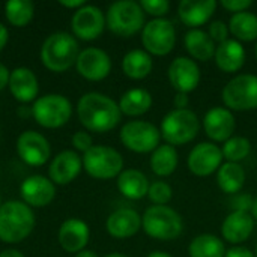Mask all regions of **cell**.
I'll list each match as a JSON object with an SVG mask.
<instances>
[{
  "label": "cell",
  "instance_id": "cell-1",
  "mask_svg": "<svg viewBox=\"0 0 257 257\" xmlns=\"http://www.w3.org/2000/svg\"><path fill=\"white\" fill-rule=\"evenodd\" d=\"M78 119L92 133H107L120 122L122 111L110 96L99 92L83 95L77 105Z\"/></svg>",
  "mask_w": 257,
  "mask_h": 257
},
{
  "label": "cell",
  "instance_id": "cell-2",
  "mask_svg": "<svg viewBox=\"0 0 257 257\" xmlns=\"http://www.w3.org/2000/svg\"><path fill=\"white\" fill-rule=\"evenodd\" d=\"M35 229V215L29 205L9 200L0 206V241L18 244Z\"/></svg>",
  "mask_w": 257,
  "mask_h": 257
},
{
  "label": "cell",
  "instance_id": "cell-3",
  "mask_svg": "<svg viewBox=\"0 0 257 257\" xmlns=\"http://www.w3.org/2000/svg\"><path fill=\"white\" fill-rule=\"evenodd\" d=\"M78 54V42L68 32L51 33L41 48V60L44 66L53 72L68 71L77 62Z\"/></svg>",
  "mask_w": 257,
  "mask_h": 257
},
{
  "label": "cell",
  "instance_id": "cell-4",
  "mask_svg": "<svg viewBox=\"0 0 257 257\" xmlns=\"http://www.w3.org/2000/svg\"><path fill=\"white\" fill-rule=\"evenodd\" d=\"M142 227L145 233L158 241L176 239L184 229L182 217L169 206H151L142 217Z\"/></svg>",
  "mask_w": 257,
  "mask_h": 257
},
{
  "label": "cell",
  "instance_id": "cell-5",
  "mask_svg": "<svg viewBox=\"0 0 257 257\" xmlns=\"http://www.w3.org/2000/svg\"><path fill=\"white\" fill-rule=\"evenodd\" d=\"M105 24L117 36L130 38L145 27V11L134 0H119L108 6Z\"/></svg>",
  "mask_w": 257,
  "mask_h": 257
},
{
  "label": "cell",
  "instance_id": "cell-6",
  "mask_svg": "<svg viewBox=\"0 0 257 257\" xmlns=\"http://www.w3.org/2000/svg\"><path fill=\"white\" fill-rule=\"evenodd\" d=\"M200 128L199 117L194 111L185 110H172L169 111L161 122V137L170 146H182L196 139Z\"/></svg>",
  "mask_w": 257,
  "mask_h": 257
},
{
  "label": "cell",
  "instance_id": "cell-7",
  "mask_svg": "<svg viewBox=\"0 0 257 257\" xmlns=\"http://www.w3.org/2000/svg\"><path fill=\"white\" fill-rule=\"evenodd\" d=\"M83 167L95 179H113L122 173L123 158L113 148L93 145L83 155Z\"/></svg>",
  "mask_w": 257,
  "mask_h": 257
},
{
  "label": "cell",
  "instance_id": "cell-8",
  "mask_svg": "<svg viewBox=\"0 0 257 257\" xmlns=\"http://www.w3.org/2000/svg\"><path fill=\"white\" fill-rule=\"evenodd\" d=\"M32 114L41 126L51 130L59 128L71 119L72 104L63 95L48 93L35 101L32 107Z\"/></svg>",
  "mask_w": 257,
  "mask_h": 257
},
{
  "label": "cell",
  "instance_id": "cell-9",
  "mask_svg": "<svg viewBox=\"0 0 257 257\" xmlns=\"http://www.w3.org/2000/svg\"><path fill=\"white\" fill-rule=\"evenodd\" d=\"M223 102L232 111L257 108V75L241 74L233 77L223 89Z\"/></svg>",
  "mask_w": 257,
  "mask_h": 257
},
{
  "label": "cell",
  "instance_id": "cell-10",
  "mask_svg": "<svg viewBox=\"0 0 257 257\" xmlns=\"http://www.w3.org/2000/svg\"><path fill=\"white\" fill-rule=\"evenodd\" d=\"M160 128L146 120H131L120 130L122 145L137 154L154 152L160 146Z\"/></svg>",
  "mask_w": 257,
  "mask_h": 257
},
{
  "label": "cell",
  "instance_id": "cell-11",
  "mask_svg": "<svg viewBox=\"0 0 257 257\" xmlns=\"http://www.w3.org/2000/svg\"><path fill=\"white\" fill-rule=\"evenodd\" d=\"M142 44L149 54L167 56L176 44V30L170 20L154 18L145 24Z\"/></svg>",
  "mask_w": 257,
  "mask_h": 257
},
{
  "label": "cell",
  "instance_id": "cell-12",
  "mask_svg": "<svg viewBox=\"0 0 257 257\" xmlns=\"http://www.w3.org/2000/svg\"><path fill=\"white\" fill-rule=\"evenodd\" d=\"M72 32L83 41H93L101 36L105 27V17L98 6L84 5L83 8L77 9L72 21Z\"/></svg>",
  "mask_w": 257,
  "mask_h": 257
},
{
  "label": "cell",
  "instance_id": "cell-13",
  "mask_svg": "<svg viewBox=\"0 0 257 257\" xmlns=\"http://www.w3.org/2000/svg\"><path fill=\"white\" fill-rule=\"evenodd\" d=\"M75 66H77L78 74L84 77L86 80L101 81L111 71V59L104 50L89 47L80 51Z\"/></svg>",
  "mask_w": 257,
  "mask_h": 257
},
{
  "label": "cell",
  "instance_id": "cell-14",
  "mask_svg": "<svg viewBox=\"0 0 257 257\" xmlns=\"http://www.w3.org/2000/svg\"><path fill=\"white\" fill-rule=\"evenodd\" d=\"M167 74H169V81L172 87L178 93L188 95L200 83V68L190 57L179 56L173 59V62L169 66Z\"/></svg>",
  "mask_w": 257,
  "mask_h": 257
},
{
  "label": "cell",
  "instance_id": "cell-15",
  "mask_svg": "<svg viewBox=\"0 0 257 257\" xmlns=\"http://www.w3.org/2000/svg\"><path fill=\"white\" fill-rule=\"evenodd\" d=\"M223 152L221 149L214 143H199L193 148V151L188 155V169L193 175L205 178L212 175L214 172H218L223 161Z\"/></svg>",
  "mask_w": 257,
  "mask_h": 257
},
{
  "label": "cell",
  "instance_id": "cell-16",
  "mask_svg": "<svg viewBox=\"0 0 257 257\" xmlns=\"http://www.w3.org/2000/svg\"><path fill=\"white\" fill-rule=\"evenodd\" d=\"M18 157L33 167L44 166L50 158V143L48 140L36 131H24L17 140Z\"/></svg>",
  "mask_w": 257,
  "mask_h": 257
},
{
  "label": "cell",
  "instance_id": "cell-17",
  "mask_svg": "<svg viewBox=\"0 0 257 257\" xmlns=\"http://www.w3.org/2000/svg\"><path fill=\"white\" fill-rule=\"evenodd\" d=\"M203 128L212 142H227L233 137L236 120L233 113L224 107L211 108L203 117Z\"/></svg>",
  "mask_w": 257,
  "mask_h": 257
},
{
  "label": "cell",
  "instance_id": "cell-18",
  "mask_svg": "<svg viewBox=\"0 0 257 257\" xmlns=\"http://www.w3.org/2000/svg\"><path fill=\"white\" fill-rule=\"evenodd\" d=\"M20 194L26 205L33 208H44L53 202L56 187L45 176L33 175L23 181L20 187Z\"/></svg>",
  "mask_w": 257,
  "mask_h": 257
},
{
  "label": "cell",
  "instance_id": "cell-19",
  "mask_svg": "<svg viewBox=\"0 0 257 257\" xmlns=\"http://www.w3.org/2000/svg\"><path fill=\"white\" fill-rule=\"evenodd\" d=\"M83 160L80 155L74 151H63L54 157V160L50 164L48 173L50 181L57 185H66L71 184L81 172Z\"/></svg>",
  "mask_w": 257,
  "mask_h": 257
},
{
  "label": "cell",
  "instance_id": "cell-20",
  "mask_svg": "<svg viewBox=\"0 0 257 257\" xmlns=\"http://www.w3.org/2000/svg\"><path fill=\"white\" fill-rule=\"evenodd\" d=\"M89 226L78 218H69L63 221L59 229V244L68 253H80L89 242Z\"/></svg>",
  "mask_w": 257,
  "mask_h": 257
},
{
  "label": "cell",
  "instance_id": "cell-21",
  "mask_svg": "<svg viewBox=\"0 0 257 257\" xmlns=\"http://www.w3.org/2000/svg\"><path fill=\"white\" fill-rule=\"evenodd\" d=\"M254 229V218L248 212L242 211H233L230 212L223 224H221V233L223 238L230 244H242L245 242Z\"/></svg>",
  "mask_w": 257,
  "mask_h": 257
},
{
  "label": "cell",
  "instance_id": "cell-22",
  "mask_svg": "<svg viewBox=\"0 0 257 257\" xmlns=\"http://www.w3.org/2000/svg\"><path fill=\"white\" fill-rule=\"evenodd\" d=\"M107 232L117 239L134 236L142 227V217L131 208H120L114 211L105 223Z\"/></svg>",
  "mask_w": 257,
  "mask_h": 257
},
{
  "label": "cell",
  "instance_id": "cell-23",
  "mask_svg": "<svg viewBox=\"0 0 257 257\" xmlns=\"http://www.w3.org/2000/svg\"><path fill=\"white\" fill-rule=\"evenodd\" d=\"M215 9V0H182L178 6V14L185 26L197 29L209 21Z\"/></svg>",
  "mask_w": 257,
  "mask_h": 257
},
{
  "label": "cell",
  "instance_id": "cell-24",
  "mask_svg": "<svg viewBox=\"0 0 257 257\" xmlns=\"http://www.w3.org/2000/svg\"><path fill=\"white\" fill-rule=\"evenodd\" d=\"M9 90L20 102H30L38 95L39 86L35 72L29 68H15L9 75Z\"/></svg>",
  "mask_w": 257,
  "mask_h": 257
},
{
  "label": "cell",
  "instance_id": "cell-25",
  "mask_svg": "<svg viewBox=\"0 0 257 257\" xmlns=\"http://www.w3.org/2000/svg\"><path fill=\"white\" fill-rule=\"evenodd\" d=\"M215 63L217 66L226 72L233 74L238 72L245 63V50L242 44L236 39H227L217 45L215 50Z\"/></svg>",
  "mask_w": 257,
  "mask_h": 257
},
{
  "label": "cell",
  "instance_id": "cell-26",
  "mask_svg": "<svg viewBox=\"0 0 257 257\" xmlns=\"http://www.w3.org/2000/svg\"><path fill=\"white\" fill-rule=\"evenodd\" d=\"M117 188L130 200H140L148 196L149 181L146 175L137 169H126L117 176Z\"/></svg>",
  "mask_w": 257,
  "mask_h": 257
},
{
  "label": "cell",
  "instance_id": "cell-27",
  "mask_svg": "<svg viewBox=\"0 0 257 257\" xmlns=\"http://www.w3.org/2000/svg\"><path fill=\"white\" fill-rule=\"evenodd\" d=\"M184 44H185L187 51L196 60L206 62L215 56V50H217L215 42L212 41L209 33L200 29H191L190 32H187L184 38Z\"/></svg>",
  "mask_w": 257,
  "mask_h": 257
},
{
  "label": "cell",
  "instance_id": "cell-28",
  "mask_svg": "<svg viewBox=\"0 0 257 257\" xmlns=\"http://www.w3.org/2000/svg\"><path fill=\"white\" fill-rule=\"evenodd\" d=\"M152 57L145 50H131L122 59V71L133 80H143L152 71Z\"/></svg>",
  "mask_w": 257,
  "mask_h": 257
},
{
  "label": "cell",
  "instance_id": "cell-29",
  "mask_svg": "<svg viewBox=\"0 0 257 257\" xmlns=\"http://www.w3.org/2000/svg\"><path fill=\"white\" fill-rule=\"evenodd\" d=\"M151 107H152V95L142 87L126 90L119 101V108L126 116L145 114L146 111L151 110Z\"/></svg>",
  "mask_w": 257,
  "mask_h": 257
},
{
  "label": "cell",
  "instance_id": "cell-30",
  "mask_svg": "<svg viewBox=\"0 0 257 257\" xmlns=\"http://www.w3.org/2000/svg\"><path fill=\"white\" fill-rule=\"evenodd\" d=\"M217 184L227 194H236L245 184V170L239 163H224L217 172Z\"/></svg>",
  "mask_w": 257,
  "mask_h": 257
},
{
  "label": "cell",
  "instance_id": "cell-31",
  "mask_svg": "<svg viewBox=\"0 0 257 257\" xmlns=\"http://www.w3.org/2000/svg\"><path fill=\"white\" fill-rule=\"evenodd\" d=\"M178 152L170 145H160L151 155V169L157 176H170L178 167Z\"/></svg>",
  "mask_w": 257,
  "mask_h": 257
},
{
  "label": "cell",
  "instance_id": "cell-32",
  "mask_svg": "<svg viewBox=\"0 0 257 257\" xmlns=\"http://www.w3.org/2000/svg\"><path fill=\"white\" fill-rule=\"evenodd\" d=\"M229 32L236 41H254L257 39V15L247 11L233 14L229 20Z\"/></svg>",
  "mask_w": 257,
  "mask_h": 257
},
{
  "label": "cell",
  "instance_id": "cell-33",
  "mask_svg": "<svg viewBox=\"0 0 257 257\" xmlns=\"http://www.w3.org/2000/svg\"><path fill=\"white\" fill-rule=\"evenodd\" d=\"M188 253L190 257H224L226 248L218 236L203 233L191 241Z\"/></svg>",
  "mask_w": 257,
  "mask_h": 257
},
{
  "label": "cell",
  "instance_id": "cell-34",
  "mask_svg": "<svg viewBox=\"0 0 257 257\" xmlns=\"http://www.w3.org/2000/svg\"><path fill=\"white\" fill-rule=\"evenodd\" d=\"M5 15L14 27H24L32 21L35 6L29 0H9L5 5Z\"/></svg>",
  "mask_w": 257,
  "mask_h": 257
},
{
  "label": "cell",
  "instance_id": "cell-35",
  "mask_svg": "<svg viewBox=\"0 0 257 257\" xmlns=\"http://www.w3.org/2000/svg\"><path fill=\"white\" fill-rule=\"evenodd\" d=\"M223 157L227 160V163H239L245 160L251 152V143L248 139L241 136H233L223 145Z\"/></svg>",
  "mask_w": 257,
  "mask_h": 257
},
{
  "label": "cell",
  "instance_id": "cell-36",
  "mask_svg": "<svg viewBox=\"0 0 257 257\" xmlns=\"http://www.w3.org/2000/svg\"><path fill=\"white\" fill-rule=\"evenodd\" d=\"M148 197L157 206H167V203L173 197V190H172V187L167 182L155 181V182H152L149 185Z\"/></svg>",
  "mask_w": 257,
  "mask_h": 257
},
{
  "label": "cell",
  "instance_id": "cell-37",
  "mask_svg": "<svg viewBox=\"0 0 257 257\" xmlns=\"http://www.w3.org/2000/svg\"><path fill=\"white\" fill-rule=\"evenodd\" d=\"M140 6L145 14L154 15L157 18H163V15H166L170 9L169 0H142Z\"/></svg>",
  "mask_w": 257,
  "mask_h": 257
},
{
  "label": "cell",
  "instance_id": "cell-38",
  "mask_svg": "<svg viewBox=\"0 0 257 257\" xmlns=\"http://www.w3.org/2000/svg\"><path fill=\"white\" fill-rule=\"evenodd\" d=\"M209 36L212 38L214 42H218V44L227 41L229 39L227 38L229 36V27H227V24L224 21H220V20L212 21L209 24Z\"/></svg>",
  "mask_w": 257,
  "mask_h": 257
},
{
  "label": "cell",
  "instance_id": "cell-39",
  "mask_svg": "<svg viewBox=\"0 0 257 257\" xmlns=\"http://www.w3.org/2000/svg\"><path fill=\"white\" fill-rule=\"evenodd\" d=\"M71 142H72V146H74L77 151H81V152H84V154L93 146L92 137H90V134L86 133V131H77V133L72 136Z\"/></svg>",
  "mask_w": 257,
  "mask_h": 257
},
{
  "label": "cell",
  "instance_id": "cell-40",
  "mask_svg": "<svg viewBox=\"0 0 257 257\" xmlns=\"http://www.w3.org/2000/svg\"><path fill=\"white\" fill-rule=\"evenodd\" d=\"M253 5L251 0H221V6L230 12H245Z\"/></svg>",
  "mask_w": 257,
  "mask_h": 257
},
{
  "label": "cell",
  "instance_id": "cell-41",
  "mask_svg": "<svg viewBox=\"0 0 257 257\" xmlns=\"http://www.w3.org/2000/svg\"><path fill=\"white\" fill-rule=\"evenodd\" d=\"M235 211H242V212H248L251 211L253 206V200L250 196H239L235 199Z\"/></svg>",
  "mask_w": 257,
  "mask_h": 257
},
{
  "label": "cell",
  "instance_id": "cell-42",
  "mask_svg": "<svg viewBox=\"0 0 257 257\" xmlns=\"http://www.w3.org/2000/svg\"><path fill=\"white\" fill-rule=\"evenodd\" d=\"M224 257H256L254 253L245 247H233L230 250L226 251V256Z\"/></svg>",
  "mask_w": 257,
  "mask_h": 257
},
{
  "label": "cell",
  "instance_id": "cell-43",
  "mask_svg": "<svg viewBox=\"0 0 257 257\" xmlns=\"http://www.w3.org/2000/svg\"><path fill=\"white\" fill-rule=\"evenodd\" d=\"M188 95L187 93H176L175 95V101H173V104H175V107H176V110H185L187 107H188Z\"/></svg>",
  "mask_w": 257,
  "mask_h": 257
},
{
  "label": "cell",
  "instance_id": "cell-44",
  "mask_svg": "<svg viewBox=\"0 0 257 257\" xmlns=\"http://www.w3.org/2000/svg\"><path fill=\"white\" fill-rule=\"evenodd\" d=\"M9 75L11 72L8 71V68L3 63H0V90L9 84Z\"/></svg>",
  "mask_w": 257,
  "mask_h": 257
},
{
  "label": "cell",
  "instance_id": "cell-45",
  "mask_svg": "<svg viewBox=\"0 0 257 257\" xmlns=\"http://www.w3.org/2000/svg\"><path fill=\"white\" fill-rule=\"evenodd\" d=\"M62 6H65V8H69V9H74V8H77V9H80V8H83L86 3H84V0H74V2H68V0H60L59 2Z\"/></svg>",
  "mask_w": 257,
  "mask_h": 257
},
{
  "label": "cell",
  "instance_id": "cell-46",
  "mask_svg": "<svg viewBox=\"0 0 257 257\" xmlns=\"http://www.w3.org/2000/svg\"><path fill=\"white\" fill-rule=\"evenodd\" d=\"M6 42H8V29L0 23V51L5 48Z\"/></svg>",
  "mask_w": 257,
  "mask_h": 257
},
{
  "label": "cell",
  "instance_id": "cell-47",
  "mask_svg": "<svg viewBox=\"0 0 257 257\" xmlns=\"http://www.w3.org/2000/svg\"><path fill=\"white\" fill-rule=\"evenodd\" d=\"M0 257H24L23 253H20L18 250H5L3 253H0Z\"/></svg>",
  "mask_w": 257,
  "mask_h": 257
},
{
  "label": "cell",
  "instance_id": "cell-48",
  "mask_svg": "<svg viewBox=\"0 0 257 257\" xmlns=\"http://www.w3.org/2000/svg\"><path fill=\"white\" fill-rule=\"evenodd\" d=\"M75 257H98V256H96V253H93V251H90V250H83V251L77 253Z\"/></svg>",
  "mask_w": 257,
  "mask_h": 257
},
{
  "label": "cell",
  "instance_id": "cell-49",
  "mask_svg": "<svg viewBox=\"0 0 257 257\" xmlns=\"http://www.w3.org/2000/svg\"><path fill=\"white\" fill-rule=\"evenodd\" d=\"M148 257H172L169 253L164 251H152L151 254H148Z\"/></svg>",
  "mask_w": 257,
  "mask_h": 257
},
{
  "label": "cell",
  "instance_id": "cell-50",
  "mask_svg": "<svg viewBox=\"0 0 257 257\" xmlns=\"http://www.w3.org/2000/svg\"><path fill=\"white\" fill-rule=\"evenodd\" d=\"M251 215L253 218L257 221V197L253 200V206H251Z\"/></svg>",
  "mask_w": 257,
  "mask_h": 257
},
{
  "label": "cell",
  "instance_id": "cell-51",
  "mask_svg": "<svg viewBox=\"0 0 257 257\" xmlns=\"http://www.w3.org/2000/svg\"><path fill=\"white\" fill-rule=\"evenodd\" d=\"M105 257H126V256H123V254H120V253H111V254H107Z\"/></svg>",
  "mask_w": 257,
  "mask_h": 257
},
{
  "label": "cell",
  "instance_id": "cell-52",
  "mask_svg": "<svg viewBox=\"0 0 257 257\" xmlns=\"http://www.w3.org/2000/svg\"><path fill=\"white\" fill-rule=\"evenodd\" d=\"M254 256L257 257V245H256V253H254Z\"/></svg>",
  "mask_w": 257,
  "mask_h": 257
},
{
  "label": "cell",
  "instance_id": "cell-53",
  "mask_svg": "<svg viewBox=\"0 0 257 257\" xmlns=\"http://www.w3.org/2000/svg\"><path fill=\"white\" fill-rule=\"evenodd\" d=\"M256 57H257V45H256Z\"/></svg>",
  "mask_w": 257,
  "mask_h": 257
},
{
  "label": "cell",
  "instance_id": "cell-54",
  "mask_svg": "<svg viewBox=\"0 0 257 257\" xmlns=\"http://www.w3.org/2000/svg\"><path fill=\"white\" fill-rule=\"evenodd\" d=\"M0 206H2V199H0Z\"/></svg>",
  "mask_w": 257,
  "mask_h": 257
}]
</instances>
